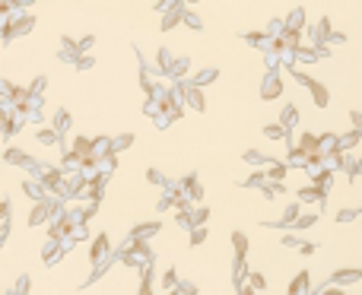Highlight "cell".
Segmentation results:
<instances>
[{
	"mask_svg": "<svg viewBox=\"0 0 362 295\" xmlns=\"http://www.w3.org/2000/svg\"><path fill=\"white\" fill-rule=\"evenodd\" d=\"M108 251H111V241H108V235H96L92 238V247H89V264L92 267H105V257H108Z\"/></svg>",
	"mask_w": 362,
	"mask_h": 295,
	"instance_id": "obj_1",
	"label": "cell"
},
{
	"mask_svg": "<svg viewBox=\"0 0 362 295\" xmlns=\"http://www.w3.org/2000/svg\"><path fill=\"white\" fill-rule=\"evenodd\" d=\"M283 96V76H280V70H270L264 76V83H260V98H280Z\"/></svg>",
	"mask_w": 362,
	"mask_h": 295,
	"instance_id": "obj_2",
	"label": "cell"
},
{
	"mask_svg": "<svg viewBox=\"0 0 362 295\" xmlns=\"http://www.w3.org/2000/svg\"><path fill=\"white\" fill-rule=\"evenodd\" d=\"M67 247H70V241H57V238H51L48 245L42 247V260H45L48 267H51V264H57V260H60V254H64Z\"/></svg>",
	"mask_w": 362,
	"mask_h": 295,
	"instance_id": "obj_3",
	"label": "cell"
},
{
	"mask_svg": "<svg viewBox=\"0 0 362 295\" xmlns=\"http://www.w3.org/2000/svg\"><path fill=\"white\" fill-rule=\"evenodd\" d=\"M362 279V270H334L331 273V286H353V283H359Z\"/></svg>",
	"mask_w": 362,
	"mask_h": 295,
	"instance_id": "obj_4",
	"label": "cell"
},
{
	"mask_svg": "<svg viewBox=\"0 0 362 295\" xmlns=\"http://www.w3.org/2000/svg\"><path fill=\"white\" fill-rule=\"evenodd\" d=\"M156 232H162V222H140V225H133L130 238L146 241V238H153V235H156Z\"/></svg>",
	"mask_w": 362,
	"mask_h": 295,
	"instance_id": "obj_5",
	"label": "cell"
},
{
	"mask_svg": "<svg viewBox=\"0 0 362 295\" xmlns=\"http://www.w3.org/2000/svg\"><path fill=\"white\" fill-rule=\"evenodd\" d=\"M308 92H311V98H314V108H327V102H331V92H327L324 83H318V79H314V86H311Z\"/></svg>",
	"mask_w": 362,
	"mask_h": 295,
	"instance_id": "obj_6",
	"label": "cell"
},
{
	"mask_svg": "<svg viewBox=\"0 0 362 295\" xmlns=\"http://www.w3.org/2000/svg\"><path fill=\"white\" fill-rule=\"evenodd\" d=\"M6 162H10V165H26V169H35V172L42 169V165H35L23 149H6Z\"/></svg>",
	"mask_w": 362,
	"mask_h": 295,
	"instance_id": "obj_7",
	"label": "cell"
},
{
	"mask_svg": "<svg viewBox=\"0 0 362 295\" xmlns=\"http://www.w3.org/2000/svg\"><path fill=\"white\" fill-rule=\"evenodd\" d=\"M232 247H235V264H245L248 257V238L241 232H232Z\"/></svg>",
	"mask_w": 362,
	"mask_h": 295,
	"instance_id": "obj_8",
	"label": "cell"
},
{
	"mask_svg": "<svg viewBox=\"0 0 362 295\" xmlns=\"http://www.w3.org/2000/svg\"><path fill=\"white\" fill-rule=\"evenodd\" d=\"M324 197H327V194L321 191V187H314V184H305V187L299 191V200H302V203H314V200H324Z\"/></svg>",
	"mask_w": 362,
	"mask_h": 295,
	"instance_id": "obj_9",
	"label": "cell"
},
{
	"mask_svg": "<svg viewBox=\"0 0 362 295\" xmlns=\"http://www.w3.org/2000/svg\"><path fill=\"white\" fill-rule=\"evenodd\" d=\"M264 137L267 140H286V137H289V127H283L280 121H273V124L264 127Z\"/></svg>",
	"mask_w": 362,
	"mask_h": 295,
	"instance_id": "obj_10",
	"label": "cell"
},
{
	"mask_svg": "<svg viewBox=\"0 0 362 295\" xmlns=\"http://www.w3.org/2000/svg\"><path fill=\"white\" fill-rule=\"evenodd\" d=\"M286 172H289V162H273V165H270V175H267V181H270V184H283Z\"/></svg>",
	"mask_w": 362,
	"mask_h": 295,
	"instance_id": "obj_11",
	"label": "cell"
},
{
	"mask_svg": "<svg viewBox=\"0 0 362 295\" xmlns=\"http://www.w3.org/2000/svg\"><path fill=\"white\" fill-rule=\"evenodd\" d=\"M156 64H159V70H162V73H172V70H175V60H172V51H169V48H159V54H156Z\"/></svg>",
	"mask_w": 362,
	"mask_h": 295,
	"instance_id": "obj_12",
	"label": "cell"
},
{
	"mask_svg": "<svg viewBox=\"0 0 362 295\" xmlns=\"http://www.w3.org/2000/svg\"><path fill=\"white\" fill-rule=\"evenodd\" d=\"M280 124L289 127V130L299 124V108H296V105H286V108H283V115H280Z\"/></svg>",
	"mask_w": 362,
	"mask_h": 295,
	"instance_id": "obj_13",
	"label": "cell"
},
{
	"mask_svg": "<svg viewBox=\"0 0 362 295\" xmlns=\"http://www.w3.org/2000/svg\"><path fill=\"white\" fill-rule=\"evenodd\" d=\"M216 76H219V70H216V67H207V70H200L197 76H194V83H191V86H197V89H200V86L213 83V79H216Z\"/></svg>",
	"mask_w": 362,
	"mask_h": 295,
	"instance_id": "obj_14",
	"label": "cell"
},
{
	"mask_svg": "<svg viewBox=\"0 0 362 295\" xmlns=\"http://www.w3.org/2000/svg\"><path fill=\"white\" fill-rule=\"evenodd\" d=\"M302 25H305V10H302V6H296V10L289 13V19H286V29L302 32Z\"/></svg>",
	"mask_w": 362,
	"mask_h": 295,
	"instance_id": "obj_15",
	"label": "cell"
},
{
	"mask_svg": "<svg viewBox=\"0 0 362 295\" xmlns=\"http://www.w3.org/2000/svg\"><path fill=\"white\" fill-rule=\"evenodd\" d=\"M60 140V133L54 130V127H45V130H38V143H45V146H54Z\"/></svg>",
	"mask_w": 362,
	"mask_h": 295,
	"instance_id": "obj_16",
	"label": "cell"
},
{
	"mask_svg": "<svg viewBox=\"0 0 362 295\" xmlns=\"http://www.w3.org/2000/svg\"><path fill=\"white\" fill-rule=\"evenodd\" d=\"M51 127H54L57 133H67V130H70V115H67V111H57V115H54V124H51Z\"/></svg>",
	"mask_w": 362,
	"mask_h": 295,
	"instance_id": "obj_17",
	"label": "cell"
},
{
	"mask_svg": "<svg viewBox=\"0 0 362 295\" xmlns=\"http://www.w3.org/2000/svg\"><path fill=\"white\" fill-rule=\"evenodd\" d=\"M296 54H299V60H305V64H314V60H321V51H318V48H299Z\"/></svg>",
	"mask_w": 362,
	"mask_h": 295,
	"instance_id": "obj_18",
	"label": "cell"
},
{
	"mask_svg": "<svg viewBox=\"0 0 362 295\" xmlns=\"http://www.w3.org/2000/svg\"><path fill=\"white\" fill-rule=\"evenodd\" d=\"M162 286L165 289H178V270L175 267H169V270L162 273Z\"/></svg>",
	"mask_w": 362,
	"mask_h": 295,
	"instance_id": "obj_19",
	"label": "cell"
},
{
	"mask_svg": "<svg viewBox=\"0 0 362 295\" xmlns=\"http://www.w3.org/2000/svg\"><path fill=\"white\" fill-rule=\"evenodd\" d=\"M314 222H318V216H314V213H302V216L296 219V225H292V229L302 232V229H308V225H314Z\"/></svg>",
	"mask_w": 362,
	"mask_h": 295,
	"instance_id": "obj_20",
	"label": "cell"
},
{
	"mask_svg": "<svg viewBox=\"0 0 362 295\" xmlns=\"http://www.w3.org/2000/svg\"><path fill=\"white\" fill-rule=\"evenodd\" d=\"M146 181H150V184H156V187H169V181H165V175L159 169H150L146 172Z\"/></svg>",
	"mask_w": 362,
	"mask_h": 295,
	"instance_id": "obj_21",
	"label": "cell"
},
{
	"mask_svg": "<svg viewBox=\"0 0 362 295\" xmlns=\"http://www.w3.org/2000/svg\"><path fill=\"white\" fill-rule=\"evenodd\" d=\"M204 241H207V225H194L191 229V247L204 245Z\"/></svg>",
	"mask_w": 362,
	"mask_h": 295,
	"instance_id": "obj_22",
	"label": "cell"
},
{
	"mask_svg": "<svg viewBox=\"0 0 362 295\" xmlns=\"http://www.w3.org/2000/svg\"><path fill=\"white\" fill-rule=\"evenodd\" d=\"M245 162H251V165H264V162H270V156H264V152H258V149H248V152H245Z\"/></svg>",
	"mask_w": 362,
	"mask_h": 295,
	"instance_id": "obj_23",
	"label": "cell"
},
{
	"mask_svg": "<svg viewBox=\"0 0 362 295\" xmlns=\"http://www.w3.org/2000/svg\"><path fill=\"white\" fill-rule=\"evenodd\" d=\"M248 286H251L254 292L267 289V279H264V273H254V270H251V276H248Z\"/></svg>",
	"mask_w": 362,
	"mask_h": 295,
	"instance_id": "obj_24",
	"label": "cell"
},
{
	"mask_svg": "<svg viewBox=\"0 0 362 295\" xmlns=\"http://www.w3.org/2000/svg\"><path fill=\"white\" fill-rule=\"evenodd\" d=\"M187 67H191V60H187V54H184V57H178V60H175V70H172V76H175V79H181V76L187 73Z\"/></svg>",
	"mask_w": 362,
	"mask_h": 295,
	"instance_id": "obj_25",
	"label": "cell"
},
{
	"mask_svg": "<svg viewBox=\"0 0 362 295\" xmlns=\"http://www.w3.org/2000/svg\"><path fill=\"white\" fill-rule=\"evenodd\" d=\"M292 76H296V83H299V86H305V89H311V86H314V79L308 76V73H302L299 67H292Z\"/></svg>",
	"mask_w": 362,
	"mask_h": 295,
	"instance_id": "obj_26",
	"label": "cell"
},
{
	"mask_svg": "<svg viewBox=\"0 0 362 295\" xmlns=\"http://www.w3.org/2000/svg\"><path fill=\"white\" fill-rule=\"evenodd\" d=\"M353 219H362V213L353 210V206H350V210H340V213H337V222H353Z\"/></svg>",
	"mask_w": 362,
	"mask_h": 295,
	"instance_id": "obj_27",
	"label": "cell"
},
{
	"mask_svg": "<svg viewBox=\"0 0 362 295\" xmlns=\"http://www.w3.org/2000/svg\"><path fill=\"white\" fill-rule=\"evenodd\" d=\"M210 219V210L207 206H194V225H204Z\"/></svg>",
	"mask_w": 362,
	"mask_h": 295,
	"instance_id": "obj_28",
	"label": "cell"
},
{
	"mask_svg": "<svg viewBox=\"0 0 362 295\" xmlns=\"http://www.w3.org/2000/svg\"><path fill=\"white\" fill-rule=\"evenodd\" d=\"M45 86H48V83H45V76H35V83L29 86V96H42V92H45Z\"/></svg>",
	"mask_w": 362,
	"mask_h": 295,
	"instance_id": "obj_29",
	"label": "cell"
},
{
	"mask_svg": "<svg viewBox=\"0 0 362 295\" xmlns=\"http://www.w3.org/2000/svg\"><path fill=\"white\" fill-rule=\"evenodd\" d=\"M130 143H133V133H121V137H115V152L124 149V146H130Z\"/></svg>",
	"mask_w": 362,
	"mask_h": 295,
	"instance_id": "obj_30",
	"label": "cell"
},
{
	"mask_svg": "<svg viewBox=\"0 0 362 295\" xmlns=\"http://www.w3.org/2000/svg\"><path fill=\"white\" fill-rule=\"evenodd\" d=\"M178 292H181V295H197V286L184 279V283H178Z\"/></svg>",
	"mask_w": 362,
	"mask_h": 295,
	"instance_id": "obj_31",
	"label": "cell"
},
{
	"mask_svg": "<svg viewBox=\"0 0 362 295\" xmlns=\"http://www.w3.org/2000/svg\"><path fill=\"white\" fill-rule=\"evenodd\" d=\"M264 32H248V35H245V42H251V45H264Z\"/></svg>",
	"mask_w": 362,
	"mask_h": 295,
	"instance_id": "obj_32",
	"label": "cell"
},
{
	"mask_svg": "<svg viewBox=\"0 0 362 295\" xmlns=\"http://www.w3.org/2000/svg\"><path fill=\"white\" fill-rule=\"evenodd\" d=\"M184 23H187V25H191V29H204V23H200V19H197V16H194V13H191V10H187V16H184Z\"/></svg>",
	"mask_w": 362,
	"mask_h": 295,
	"instance_id": "obj_33",
	"label": "cell"
},
{
	"mask_svg": "<svg viewBox=\"0 0 362 295\" xmlns=\"http://www.w3.org/2000/svg\"><path fill=\"white\" fill-rule=\"evenodd\" d=\"M283 245H286V247H302L305 241H299L296 235H286V238H283Z\"/></svg>",
	"mask_w": 362,
	"mask_h": 295,
	"instance_id": "obj_34",
	"label": "cell"
},
{
	"mask_svg": "<svg viewBox=\"0 0 362 295\" xmlns=\"http://www.w3.org/2000/svg\"><path fill=\"white\" fill-rule=\"evenodd\" d=\"M92 45H96V38H92V35H86V38H83V42H79V54H83V51H89V48H92Z\"/></svg>",
	"mask_w": 362,
	"mask_h": 295,
	"instance_id": "obj_35",
	"label": "cell"
},
{
	"mask_svg": "<svg viewBox=\"0 0 362 295\" xmlns=\"http://www.w3.org/2000/svg\"><path fill=\"white\" fill-rule=\"evenodd\" d=\"M77 67H79V70H89V67H92V57H89V54H83V57L77 60Z\"/></svg>",
	"mask_w": 362,
	"mask_h": 295,
	"instance_id": "obj_36",
	"label": "cell"
},
{
	"mask_svg": "<svg viewBox=\"0 0 362 295\" xmlns=\"http://www.w3.org/2000/svg\"><path fill=\"white\" fill-rule=\"evenodd\" d=\"M321 295H346L340 286H327V289H321Z\"/></svg>",
	"mask_w": 362,
	"mask_h": 295,
	"instance_id": "obj_37",
	"label": "cell"
},
{
	"mask_svg": "<svg viewBox=\"0 0 362 295\" xmlns=\"http://www.w3.org/2000/svg\"><path fill=\"white\" fill-rule=\"evenodd\" d=\"M314 251H318V247H314V245H308V241L299 247V254H302V257H305V254H314Z\"/></svg>",
	"mask_w": 362,
	"mask_h": 295,
	"instance_id": "obj_38",
	"label": "cell"
},
{
	"mask_svg": "<svg viewBox=\"0 0 362 295\" xmlns=\"http://www.w3.org/2000/svg\"><path fill=\"white\" fill-rule=\"evenodd\" d=\"M350 175H353V181H356V175H362V156H359V162H353V172H350Z\"/></svg>",
	"mask_w": 362,
	"mask_h": 295,
	"instance_id": "obj_39",
	"label": "cell"
},
{
	"mask_svg": "<svg viewBox=\"0 0 362 295\" xmlns=\"http://www.w3.org/2000/svg\"><path fill=\"white\" fill-rule=\"evenodd\" d=\"M327 42H334V45H340V42H343V32H331V38H327Z\"/></svg>",
	"mask_w": 362,
	"mask_h": 295,
	"instance_id": "obj_40",
	"label": "cell"
},
{
	"mask_svg": "<svg viewBox=\"0 0 362 295\" xmlns=\"http://www.w3.org/2000/svg\"><path fill=\"white\" fill-rule=\"evenodd\" d=\"M238 295H254V289H251V286L245 283V286H241V289H238Z\"/></svg>",
	"mask_w": 362,
	"mask_h": 295,
	"instance_id": "obj_41",
	"label": "cell"
},
{
	"mask_svg": "<svg viewBox=\"0 0 362 295\" xmlns=\"http://www.w3.org/2000/svg\"><path fill=\"white\" fill-rule=\"evenodd\" d=\"M169 295H181V292H178V289H172V292H169Z\"/></svg>",
	"mask_w": 362,
	"mask_h": 295,
	"instance_id": "obj_42",
	"label": "cell"
},
{
	"mask_svg": "<svg viewBox=\"0 0 362 295\" xmlns=\"http://www.w3.org/2000/svg\"><path fill=\"white\" fill-rule=\"evenodd\" d=\"M359 270H362V267H359Z\"/></svg>",
	"mask_w": 362,
	"mask_h": 295,
	"instance_id": "obj_43",
	"label": "cell"
}]
</instances>
